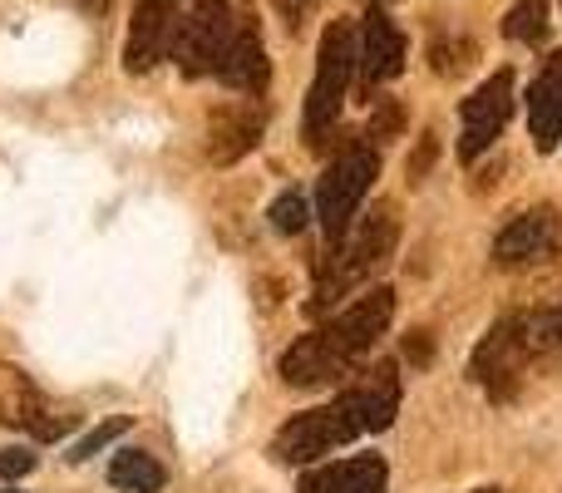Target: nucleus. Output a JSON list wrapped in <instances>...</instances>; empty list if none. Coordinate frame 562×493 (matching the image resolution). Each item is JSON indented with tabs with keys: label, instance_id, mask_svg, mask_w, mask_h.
<instances>
[{
	"label": "nucleus",
	"instance_id": "393cba45",
	"mask_svg": "<svg viewBox=\"0 0 562 493\" xmlns=\"http://www.w3.org/2000/svg\"><path fill=\"white\" fill-rule=\"evenodd\" d=\"M479 493H494V489H479Z\"/></svg>",
	"mask_w": 562,
	"mask_h": 493
},
{
	"label": "nucleus",
	"instance_id": "2eb2a0df",
	"mask_svg": "<svg viewBox=\"0 0 562 493\" xmlns=\"http://www.w3.org/2000/svg\"><path fill=\"white\" fill-rule=\"evenodd\" d=\"M390 489V469L380 455H360L346 464H326L316 474L301 479L296 493H385Z\"/></svg>",
	"mask_w": 562,
	"mask_h": 493
},
{
	"label": "nucleus",
	"instance_id": "6e6552de",
	"mask_svg": "<svg viewBox=\"0 0 562 493\" xmlns=\"http://www.w3.org/2000/svg\"><path fill=\"white\" fill-rule=\"evenodd\" d=\"M508 114H514V75L498 69V75L484 79V85L464 99V109H459V158L474 164L479 154H488L494 138L508 128Z\"/></svg>",
	"mask_w": 562,
	"mask_h": 493
},
{
	"label": "nucleus",
	"instance_id": "a878e982",
	"mask_svg": "<svg viewBox=\"0 0 562 493\" xmlns=\"http://www.w3.org/2000/svg\"><path fill=\"white\" fill-rule=\"evenodd\" d=\"M5 493H15V489H5Z\"/></svg>",
	"mask_w": 562,
	"mask_h": 493
},
{
	"label": "nucleus",
	"instance_id": "4be33fe9",
	"mask_svg": "<svg viewBox=\"0 0 562 493\" xmlns=\"http://www.w3.org/2000/svg\"><path fill=\"white\" fill-rule=\"evenodd\" d=\"M400 124H405V109H400L395 99H380V109H375V138L380 144H390V138L400 134Z\"/></svg>",
	"mask_w": 562,
	"mask_h": 493
},
{
	"label": "nucleus",
	"instance_id": "9d476101",
	"mask_svg": "<svg viewBox=\"0 0 562 493\" xmlns=\"http://www.w3.org/2000/svg\"><path fill=\"white\" fill-rule=\"evenodd\" d=\"M405 69V35L400 25L385 15V10H366V25H360V49H356V75H360V89L375 94L380 85Z\"/></svg>",
	"mask_w": 562,
	"mask_h": 493
},
{
	"label": "nucleus",
	"instance_id": "9b49d317",
	"mask_svg": "<svg viewBox=\"0 0 562 493\" xmlns=\"http://www.w3.org/2000/svg\"><path fill=\"white\" fill-rule=\"evenodd\" d=\"M173 25H178V0H138L134 25H128V40H124L128 75H148L173 49Z\"/></svg>",
	"mask_w": 562,
	"mask_h": 493
},
{
	"label": "nucleus",
	"instance_id": "b1692460",
	"mask_svg": "<svg viewBox=\"0 0 562 493\" xmlns=\"http://www.w3.org/2000/svg\"><path fill=\"white\" fill-rule=\"evenodd\" d=\"M272 5L281 10V20H286V25H301V20H311V10H316L321 0H272Z\"/></svg>",
	"mask_w": 562,
	"mask_h": 493
},
{
	"label": "nucleus",
	"instance_id": "f3484780",
	"mask_svg": "<svg viewBox=\"0 0 562 493\" xmlns=\"http://www.w3.org/2000/svg\"><path fill=\"white\" fill-rule=\"evenodd\" d=\"M518 316H524V336L533 360H562V301L543 311H518Z\"/></svg>",
	"mask_w": 562,
	"mask_h": 493
},
{
	"label": "nucleus",
	"instance_id": "39448f33",
	"mask_svg": "<svg viewBox=\"0 0 562 493\" xmlns=\"http://www.w3.org/2000/svg\"><path fill=\"white\" fill-rule=\"evenodd\" d=\"M375 173H380L375 144H346L336 164L326 168V178H321V193H316V217H321V227H326L330 247H336L340 237L350 233V223H356V208H360V198L370 193Z\"/></svg>",
	"mask_w": 562,
	"mask_h": 493
},
{
	"label": "nucleus",
	"instance_id": "4468645a",
	"mask_svg": "<svg viewBox=\"0 0 562 493\" xmlns=\"http://www.w3.org/2000/svg\"><path fill=\"white\" fill-rule=\"evenodd\" d=\"M262 128H267V114L257 104L217 109L213 124H207V154H213V164H237L243 154H252Z\"/></svg>",
	"mask_w": 562,
	"mask_h": 493
},
{
	"label": "nucleus",
	"instance_id": "ddd939ff",
	"mask_svg": "<svg viewBox=\"0 0 562 493\" xmlns=\"http://www.w3.org/2000/svg\"><path fill=\"white\" fill-rule=\"evenodd\" d=\"M217 79L237 94H267L272 85V69H267V49H262V35H257L252 20H237L233 30V45H227L223 65H217Z\"/></svg>",
	"mask_w": 562,
	"mask_h": 493
},
{
	"label": "nucleus",
	"instance_id": "423d86ee",
	"mask_svg": "<svg viewBox=\"0 0 562 493\" xmlns=\"http://www.w3.org/2000/svg\"><path fill=\"white\" fill-rule=\"evenodd\" d=\"M233 10L227 0H193L188 15L173 25V59L188 79H203V75H217L223 65L227 45H233Z\"/></svg>",
	"mask_w": 562,
	"mask_h": 493
},
{
	"label": "nucleus",
	"instance_id": "aec40b11",
	"mask_svg": "<svg viewBox=\"0 0 562 493\" xmlns=\"http://www.w3.org/2000/svg\"><path fill=\"white\" fill-rule=\"evenodd\" d=\"M435 69L439 75H459V69L474 65V40H454V45H435Z\"/></svg>",
	"mask_w": 562,
	"mask_h": 493
},
{
	"label": "nucleus",
	"instance_id": "1a4fd4ad",
	"mask_svg": "<svg viewBox=\"0 0 562 493\" xmlns=\"http://www.w3.org/2000/svg\"><path fill=\"white\" fill-rule=\"evenodd\" d=\"M498 267H538V261L562 257V217L553 208H528L498 233L494 243Z\"/></svg>",
	"mask_w": 562,
	"mask_h": 493
},
{
	"label": "nucleus",
	"instance_id": "dca6fc26",
	"mask_svg": "<svg viewBox=\"0 0 562 493\" xmlns=\"http://www.w3.org/2000/svg\"><path fill=\"white\" fill-rule=\"evenodd\" d=\"M164 479H168L164 464H158L154 455H144V449H124V455H114V464H109V484L124 493H158Z\"/></svg>",
	"mask_w": 562,
	"mask_h": 493
},
{
	"label": "nucleus",
	"instance_id": "f257e3e1",
	"mask_svg": "<svg viewBox=\"0 0 562 493\" xmlns=\"http://www.w3.org/2000/svg\"><path fill=\"white\" fill-rule=\"evenodd\" d=\"M395 410H400V376L385 360V366L370 370L360 385H350L340 400H330V405H321V410H306V415H296L291 425H281L272 449L281 464H311V459L350 445L356 435L385 429L390 419H395Z\"/></svg>",
	"mask_w": 562,
	"mask_h": 493
},
{
	"label": "nucleus",
	"instance_id": "7ed1b4c3",
	"mask_svg": "<svg viewBox=\"0 0 562 493\" xmlns=\"http://www.w3.org/2000/svg\"><path fill=\"white\" fill-rule=\"evenodd\" d=\"M395 237H400V223H395V208L380 203L356 233L340 237V251H330L326 267H321V281H316V296H311V311H326L346 296L350 287H360L366 277H375L380 267L390 261L395 251Z\"/></svg>",
	"mask_w": 562,
	"mask_h": 493
},
{
	"label": "nucleus",
	"instance_id": "a211bd4d",
	"mask_svg": "<svg viewBox=\"0 0 562 493\" xmlns=\"http://www.w3.org/2000/svg\"><path fill=\"white\" fill-rule=\"evenodd\" d=\"M504 35L518 45H543L548 40V0H514L504 15Z\"/></svg>",
	"mask_w": 562,
	"mask_h": 493
},
{
	"label": "nucleus",
	"instance_id": "412c9836",
	"mask_svg": "<svg viewBox=\"0 0 562 493\" xmlns=\"http://www.w3.org/2000/svg\"><path fill=\"white\" fill-rule=\"evenodd\" d=\"M124 429H128V419H109V425H99L94 435L85 439V445H75V455H69V459H89V455H99V449H104L109 439H119Z\"/></svg>",
	"mask_w": 562,
	"mask_h": 493
},
{
	"label": "nucleus",
	"instance_id": "f03ea898",
	"mask_svg": "<svg viewBox=\"0 0 562 493\" xmlns=\"http://www.w3.org/2000/svg\"><path fill=\"white\" fill-rule=\"evenodd\" d=\"M390 316H395V291L390 287L366 291L356 306L330 316L326 326L301 336L296 346L281 356V380H286V385H330V380L350 376V370L375 350Z\"/></svg>",
	"mask_w": 562,
	"mask_h": 493
},
{
	"label": "nucleus",
	"instance_id": "6ab92c4d",
	"mask_svg": "<svg viewBox=\"0 0 562 493\" xmlns=\"http://www.w3.org/2000/svg\"><path fill=\"white\" fill-rule=\"evenodd\" d=\"M267 217H272V227H277L281 237H296V233H306V223H311V203L296 193V188H291V193L277 198Z\"/></svg>",
	"mask_w": 562,
	"mask_h": 493
},
{
	"label": "nucleus",
	"instance_id": "20e7f679",
	"mask_svg": "<svg viewBox=\"0 0 562 493\" xmlns=\"http://www.w3.org/2000/svg\"><path fill=\"white\" fill-rule=\"evenodd\" d=\"M350 75H356V35L350 25H326L316 49V85L306 94V114H301V134L306 144H326V134L340 124V104H346Z\"/></svg>",
	"mask_w": 562,
	"mask_h": 493
},
{
	"label": "nucleus",
	"instance_id": "5701e85b",
	"mask_svg": "<svg viewBox=\"0 0 562 493\" xmlns=\"http://www.w3.org/2000/svg\"><path fill=\"white\" fill-rule=\"evenodd\" d=\"M30 469H35L30 449H5V455H0V474L5 479H20V474H30Z\"/></svg>",
	"mask_w": 562,
	"mask_h": 493
},
{
	"label": "nucleus",
	"instance_id": "f8f14e48",
	"mask_svg": "<svg viewBox=\"0 0 562 493\" xmlns=\"http://www.w3.org/2000/svg\"><path fill=\"white\" fill-rule=\"evenodd\" d=\"M528 128H533L538 154H553L562 144V49L543 59L533 89H528Z\"/></svg>",
	"mask_w": 562,
	"mask_h": 493
},
{
	"label": "nucleus",
	"instance_id": "0eeeda50",
	"mask_svg": "<svg viewBox=\"0 0 562 493\" xmlns=\"http://www.w3.org/2000/svg\"><path fill=\"white\" fill-rule=\"evenodd\" d=\"M528 366H533V350H528V336H524V316H504L494 321L484 340L474 350V380L488 390L494 400H514L518 385H524Z\"/></svg>",
	"mask_w": 562,
	"mask_h": 493
}]
</instances>
